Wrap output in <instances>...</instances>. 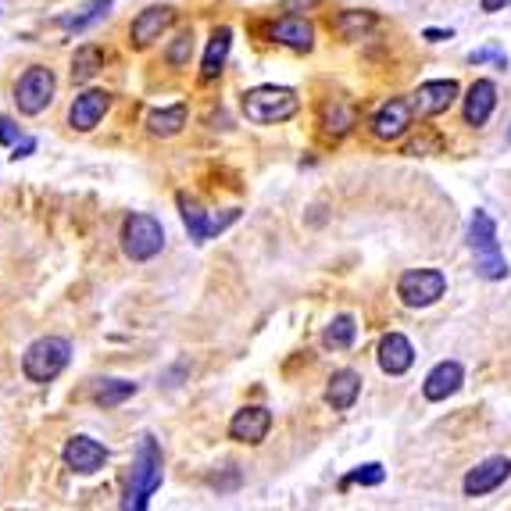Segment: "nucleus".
<instances>
[{
  "label": "nucleus",
  "instance_id": "1",
  "mask_svg": "<svg viewBox=\"0 0 511 511\" xmlns=\"http://www.w3.org/2000/svg\"><path fill=\"white\" fill-rule=\"evenodd\" d=\"M165 480V458H161V447L151 433L140 437L136 444V458H133V472H129V487H126V501L122 508L126 511H143L151 505L154 490L161 487Z\"/></svg>",
  "mask_w": 511,
  "mask_h": 511
},
{
  "label": "nucleus",
  "instance_id": "2",
  "mask_svg": "<svg viewBox=\"0 0 511 511\" xmlns=\"http://www.w3.org/2000/svg\"><path fill=\"white\" fill-rule=\"evenodd\" d=\"M240 108L255 126H279L300 111V97L290 86H255L244 93Z\"/></svg>",
  "mask_w": 511,
  "mask_h": 511
},
{
  "label": "nucleus",
  "instance_id": "3",
  "mask_svg": "<svg viewBox=\"0 0 511 511\" xmlns=\"http://www.w3.org/2000/svg\"><path fill=\"white\" fill-rule=\"evenodd\" d=\"M72 361V343L65 336H39L22 354V372L29 383H54Z\"/></svg>",
  "mask_w": 511,
  "mask_h": 511
},
{
  "label": "nucleus",
  "instance_id": "4",
  "mask_svg": "<svg viewBox=\"0 0 511 511\" xmlns=\"http://www.w3.org/2000/svg\"><path fill=\"white\" fill-rule=\"evenodd\" d=\"M469 247L476 255V272L490 282L505 279L508 275V261L501 255V244H498V226L487 212H472L469 219Z\"/></svg>",
  "mask_w": 511,
  "mask_h": 511
},
{
  "label": "nucleus",
  "instance_id": "5",
  "mask_svg": "<svg viewBox=\"0 0 511 511\" xmlns=\"http://www.w3.org/2000/svg\"><path fill=\"white\" fill-rule=\"evenodd\" d=\"M118 240H122V255L129 261H151L165 251V226L154 215L133 212V215H126Z\"/></svg>",
  "mask_w": 511,
  "mask_h": 511
},
{
  "label": "nucleus",
  "instance_id": "6",
  "mask_svg": "<svg viewBox=\"0 0 511 511\" xmlns=\"http://www.w3.org/2000/svg\"><path fill=\"white\" fill-rule=\"evenodd\" d=\"M54 93H57V79H54V72L43 68V65L25 68V72L18 75V82H14V104H18V111L29 115V118L39 115V111H47L50 100H54Z\"/></svg>",
  "mask_w": 511,
  "mask_h": 511
},
{
  "label": "nucleus",
  "instance_id": "7",
  "mask_svg": "<svg viewBox=\"0 0 511 511\" xmlns=\"http://www.w3.org/2000/svg\"><path fill=\"white\" fill-rule=\"evenodd\" d=\"M447 293V275L440 268H411L397 279V297L408 307H429Z\"/></svg>",
  "mask_w": 511,
  "mask_h": 511
},
{
  "label": "nucleus",
  "instance_id": "8",
  "mask_svg": "<svg viewBox=\"0 0 511 511\" xmlns=\"http://www.w3.org/2000/svg\"><path fill=\"white\" fill-rule=\"evenodd\" d=\"M179 215H183L186 233H190V240H194V244H208V240H215L219 233H226V230L240 219V212H237V208H230L226 215H208L197 201H190V197H183V194H179Z\"/></svg>",
  "mask_w": 511,
  "mask_h": 511
},
{
  "label": "nucleus",
  "instance_id": "9",
  "mask_svg": "<svg viewBox=\"0 0 511 511\" xmlns=\"http://www.w3.org/2000/svg\"><path fill=\"white\" fill-rule=\"evenodd\" d=\"M176 25V7L172 4H151V7H143L136 18H133V25H129V43L136 47V50H147L154 39H161L169 29Z\"/></svg>",
  "mask_w": 511,
  "mask_h": 511
},
{
  "label": "nucleus",
  "instance_id": "10",
  "mask_svg": "<svg viewBox=\"0 0 511 511\" xmlns=\"http://www.w3.org/2000/svg\"><path fill=\"white\" fill-rule=\"evenodd\" d=\"M61 458H65V465H68L75 476H93V472H100V469L108 465V447H104L100 440L79 433V437H72V440L65 444Z\"/></svg>",
  "mask_w": 511,
  "mask_h": 511
},
{
  "label": "nucleus",
  "instance_id": "11",
  "mask_svg": "<svg viewBox=\"0 0 511 511\" xmlns=\"http://www.w3.org/2000/svg\"><path fill=\"white\" fill-rule=\"evenodd\" d=\"M508 476H511V458L498 455V458L480 462L476 469H469L462 490H465V498H487V494H494L498 487H505Z\"/></svg>",
  "mask_w": 511,
  "mask_h": 511
},
{
  "label": "nucleus",
  "instance_id": "12",
  "mask_svg": "<svg viewBox=\"0 0 511 511\" xmlns=\"http://www.w3.org/2000/svg\"><path fill=\"white\" fill-rule=\"evenodd\" d=\"M411 118H415L411 100L394 97V100H386V104L372 115V136H376V140H401V136L411 129Z\"/></svg>",
  "mask_w": 511,
  "mask_h": 511
},
{
  "label": "nucleus",
  "instance_id": "13",
  "mask_svg": "<svg viewBox=\"0 0 511 511\" xmlns=\"http://www.w3.org/2000/svg\"><path fill=\"white\" fill-rule=\"evenodd\" d=\"M455 100H458V82L455 79H429L415 90L411 108H415L419 118H433V115H444Z\"/></svg>",
  "mask_w": 511,
  "mask_h": 511
},
{
  "label": "nucleus",
  "instance_id": "14",
  "mask_svg": "<svg viewBox=\"0 0 511 511\" xmlns=\"http://www.w3.org/2000/svg\"><path fill=\"white\" fill-rule=\"evenodd\" d=\"M108 108H111V93H108V90H86V93H79V97L72 100V108H68V126L79 129V133H90V129L100 126V118L108 115Z\"/></svg>",
  "mask_w": 511,
  "mask_h": 511
},
{
  "label": "nucleus",
  "instance_id": "15",
  "mask_svg": "<svg viewBox=\"0 0 511 511\" xmlns=\"http://www.w3.org/2000/svg\"><path fill=\"white\" fill-rule=\"evenodd\" d=\"M272 429V411L261 404H247L230 419V440L237 444H261Z\"/></svg>",
  "mask_w": 511,
  "mask_h": 511
},
{
  "label": "nucleus",
  "instance_id": "16",
  "mask_svg": "<svg viewBox=\"0 0 511 511\" xmlns=\"http://www.w3.org/2000/svg\"><path fill=\"white\" fill-rule=\"evenodd\" d=\"M415 365V347L404 333H386L379 340V368L386 376H404Z\"/></svg>",
  "mask_w": 511,
  "mask_h": 511
},
{
  "label": "nucleus",
  "instance_id": "17",
  "mask_svg": "<svg viewBox=\"0 0 511 511\" xmlns=\"http://www.w3.org/2000/svg\"><path fill=\"white\" fill-rule=\"evenodd\" d=\"M462 383H465V368H462L458 361H440V365L426 376L422 397H426V401H447V397H455V394L462 390Z\"/></svg>",
  "mask_w": 511,
  "mask_h": 511
},
{
  "label": "nucleus",
  "instance_id": "18",
  "mask_svg": "<svg viewBox=\"0 0 511 511\" xmlns=\"http://www.w3.org/2000/svg\"><path fill=\"white\" fill-rule=\"evenodd\" d=\"M268 39H275L290 50H311L315 47V25L307 18H279L268 25Z\"/></svg>",
  "mask_w": 511,
  "mask_h": 511
},
{
  "label": "nucleus",
  "instance_id": "19",
  "mask_svg": "<svg viewBox=\"0 0 511 511\" xmlns=\"http://www.w3.org/2000/svg\"><path fill=\"white\" fill-rule=\"evenodd\" d=\"M358 394H361V372H354V368H340V372H333V376H329L325 404H329L333 411H351V408H354V401H358Z\"/></svg>",
  "mask_w": 511,
  "mask_h": 511
},
{
  "label": "nucleus",
  "instance_id": "20",
  "mask_svg": "<svg viewBox=\"0 0 511 511\" xmlns=\"http://www.w3.org/2000/svg\"><path fill=\"white\" fill-rule=\"evenodd\" d=\"M494 108H498V86L490 79H476L469 86V97H465V122L480 129L494 115Z\"/></svg>",
  "mask_w": 511,
  "mask_h": 511
},
{
  "label": "nucleus",
  "instance_id": "21",
  "mask_svg": "<svg viewBox=\"0 0 511 511\" xmlns=\"http://www.w3.org/2000/svg\"><path fill=\"white\" fill-rule=\"evenodd\" d=\"M230 47H233V29L230 25H219L208 39V50H204V61H201V82H212L222 75L226 68V57H230Z\"/></svg>",
  "mask_w": 511,
  "mask_h": 511
},
{
  "label": "nucleus",
  "instance_id": "22",
  "mask_svg": "<svg viewBox=\"0 0 511 511\" xmlns=\"http://www.w3.org/2000/svg\"><path fill=\"white\" fill-rule=\"evenodd\" d=\"M111 7H115V0H86L75 14H61L57 18V25L65 29V32H86V29H93V25H100L108 14H111Z\"/></svg>",
  "mask_w": 511,
  "mask_h": 511
},
{
  "label": "nucleus",
  "instance_id": "23",
  "mask_svg": "<svg viewBox=\"0 0 511 511\" xmlns=\"http://www.w3.org/2000/svg\"><path fill=\"white\" fill-rule=\"evenodd\" d=\"M183 126H186V104L158 108V111H151V115H147V133H151V136H161V140H169V136L183 133Z\"/></svg>",
  "mask_w": 511,
  "mask_h": 511
},
{
  "label": "nucleus",
  "instance_id": "24",
  "mask_svg": "<svg viewBox=\"0 0 511 511\" xmlns=\"http://www.w3.org/2000/svg\"><path fill=\"white\" fill-rule=\"evenodd\" d=\"M136 390H140V386H136L133 379H100V383H97V390H93V404H97V408H104V411H111V408L126 404Z\"/></svg>",
  "mask_w": 511,
  "mask_h": 511
},
{
  "label": "nucleus",
  "instance_id": "25",
  "mask_svg": "<svg viewBox=\"0 0 511 511\" xmlns=\"http://www.w3.org/2000/svg\"><path fill=\"white\" fill-rule=\"evenodd\" d=\"M376 25V14L372 11H340L333 18V29L340 39H361L368 29Z\"/></svg>",
  "mask_w": 511,
  "mask_h": 511
},
{
  "label": "nucleus",
  "instance_id": "26",
  "mask_svg": "<svg viewBox=\"0 0 511 511\" xmlns=\"http://www.w3.org/2000/svg\"><path fill=\"white\" fill-rule=\"evenodd\" d=\"M351 126H354V108H351L347 100L333 97V100L322 108V129H325L329 136H343V133H351Z\"/></svg>",
  "mask_w": 511,
  "mask_h": 511
},
{
  "label": "nucleus",
  "instance_id": "27",
  "mask_svg": "<svg viewBox=\"0 0 511 511\" xmlns=\"http://www.w3.org/2000/svg\"><path fill=\"white\" fill-rule=\"evenodd\" d=\"M100 68H104V50L93 47V43H86V47H79L75 57H72V82H90Z\"/></svg>",
  "mask_w": 511,
  "mask_h": 511
},
{
  "label": "nucleus",
  "instance_id": "28",
  "mask_svg": "<svg viewBox=\"0 0 511 511\" xmlns=\"http://www.w3.org/2000/svg\"><path fill=\"white\" fill-rule=\"evenodd\" d=\"M354 336H358V322H354L351 315H336V318L325 325V333H322V347H329V351H347V347L354 343Z\"/></svg>",
  "mask_w": 511,
  "mask_h": 511
},
{
  "label": "nucleus",
  "instance_id": "29",
  "mask_svg": "<svg viewBox=\"0 0 511 511\" xmlns=\"http://www.w3.org/2000/svg\"><path fill=\"white\" fill-rule=\"evenodd\" d=\"M190 54H194V29H183L172 43H169V50H165V61L172 65V68H183L186 61H190Z\"/></svg>",
  "mask_w": 511,
  "mask_h": 511
},
{
  "label": "nucleus",
  "instance_id": "30",
  "mask_svg": "<svg viewBox=\"0 0 511 511\" xmlns=\"http://www.w3.org/2000/svg\"><path fill=\"white\" fill-rule=\"evenodd\" d=\"M383 480H386V469H383V465H376V462H368V465L354 469V472L343 480V487H351V483H358V487H379Z\"/></svg>",
  "mask_w": 511,
  "mask_h": 511
},
{
  "label": "nucleus",
  "instance_id": "31",
  "mask_svg": "<svg viewBox=\"0 0 511 511\" xmlns=\"http://www.w3.org/2000/svg\"><path fill=\"white\" fill-rule=\"evenodd\" d=\"M483 61H498L501 68H508V54L498 50V47H483V50H472V54H469V65H483Z\"/></svg>",
  "mask_w": 511,
  "mask_h": 511
},
{
  "label": "nucleus",
  "instance_id": "32",
  "mask_svg": "<svg viewBox=\"0 0 511 511\" xmlns=\"http://www.w3.org/2000/svg\"><path fill=\"white\" fill-rule=\"evenodd\" d=\"M18 140H22V129H18L7 115H0V143H4V147H14Z\"/></svg>",
  "mask_w": 511,
  "mask_h": 511
},
{
  "label": "nucleus",
  "instance_id": "33",
  "mask_svg": "<svg viewBox=\"0 0 511 511\" xmlns=\"http://www.w3.org/2000/svg\"><path fill=\"white\" fill-rule=\"evenodd\" d=\"M32 151H36V140H32V136H22V140L14 143V154H11V158H29Z\"/></svg>",
  "mask_w": 511,
  "mask_h": 511
},
{
  "label": "nucleus",
  "instance_id": "34",
  "mask_svg": "<svg viewBox=\"0 0 511 511\" xmlns=\"http://www.w3.org/2000/svg\"><path fill=\"white\" fill-rule=\"evenodd\" d=\"M422 36H426L429 43H440V39H451V29H447V32H444V29H426Z\"/></svg>",
  "mask_w": 511,
  "mask_h": 511
},
{
  "label": "nucleus",
  "instance_id": "35",
  "mask_svg": "<svg viewBox=\"0 0 511 511\" xmlns=\"http://www.w3.org/2000/svg\"><path fill=\"white\" fill-rule=\"evenodd\" d=\"M508 4L511 0H483V11H487V14H498V11H505Z\"/></svg>",
  "mask_w": 511,
  "mask_h": 511
},
{
  "label": "nucleus",
  "instance_id": "36",
  "mask_svg": "<svg viewBox=\"0 0 511 511\" xmlns=\"http://www.w3.org/2000/svg\"><path fill=\"white\" fill-rule=\"evenodd\" d=\"M508 143H511V129H508Z\"/></svg>",
  "mask_w": 511,
  "mask_h": 511
}]
</instances>
